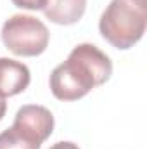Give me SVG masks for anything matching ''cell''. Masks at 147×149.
<instances>
[{
  "label": "cell",
  "mask_w": 147,
  "mask_h": 149,
  "mask_svg": "<svg viewBox=\"0 0 147 149\" xmlns=\"http://www.w3.org/2000/svg\"><path fill=\"white\" fill-rule=\"evenodd\" d=\"M112 74L111 59L95 45L80 43L50 74V90L59 101H78L104 85Z\"/></svg>",
  "instance_id": "1"
},
{
  "label": "cell",
  "mask_w": 147,
  "mask_h": 149,
  "mask_svg": "<svg viewBox=\"0 0 147 149\" xmlns=\"http://www.w3.org/2000/svg\"><path fill=\"white\" fill-rule=\"evenodd\" d=\"M147 0H111L101 16L99 30L119 50L132 49L146 33Z\"/></svg>",
  "instance_id": "2"
},
{
  "label": "cell",
  "mask_w": 147,
  "mask_h": 149,
  "mask_svg": "<svg viewBox=\"0 0 147 149\" xmlns=\"http://www.w3.org/2000/svg\"><path fill=\"white\" fill-rule=\"evenodd\" d=\"M0 37L12 54L21 57H35L45 52L50 33L40 19L26 14H16L3 23Z\"/></svg>",
  "instance_id": "3"
},
{
  "label": "cell",
  "mask_w": 147,
  "mask_h": 149,
  "mask_svg": "<svg viewBox=\"0 0 147 149\" xmlns=\"http://www.w3.org/2000/svg\"><path fill=\"white\" fill-rule=\"evenodd\" d=\"M12 128L30 141L42 144L54 132V116L43 106L26 104L16 113Z\"/></svg>",
  "instance_id": "4"
},
{
  "label": "cell",
  "mask_w": 147,
  "mask_h": 149,
  "mask_svg": "<svg viewBox=\"0 0 147 149\" xmlns=\"http://www.w3.org/2000/svg\"><path fill=\"white\" fill-rule=\"evenodd\" d=\"M31 74L26 64L9 59V57H0V95L2 97H10L24 92L30 85Z\"/></svg>",
  "instance_id": "5"
},
{
  "label": "cell",
  "mask_w": 147,
  "mask_h": 149,
  "mask_svg": "<svg viewBox=\"0 0 147 149\" xmlns=\"http://www.w3.org/2000/svg\"><path fill=\"white\" fill-rule=\"evenodd\" d=\"M87 9V0H49L43 14L55 24L69 26L78 23Z\"/></svg>",
  "instance_id": "6"
},
{
  "label": "cell",
  "mask_w": 147,
  "mask_h": 149,
  "mask_svg": "<svg viewBox=\"0 0 147 149\" xmlns=\"http://www.w3.org/2000/svg\"><path fill=\"white\" fill-rule=\"evenodd\" d=\"M42 144L30 141L28 137L16 132L12 127L0 134V149H40Z\"/></svg>",
  "instance_id": "7"
},
{
  "label": "cell",
  "mask_w": 147,
  "mask_h": 149,
  "mask_svg": "<svg viewBox=\"0 0 147 149\" xmlns=\"http://www.w3.org/2000/svg\"><path fill=\"white\" fill-rule=\"evenodd\" d=\"M49 0H12V3L19 9H28V10H43Z\"/></svg>",
  "instance_id": "8"
},
{
  "label": "cell",
  "mask_w": 147,
  "mask_h": 149,
  "mask_svg": "<svg viewBox=\"0 0 147 149\" xmlns=\"http://www.w3.org/2000/svg\"><path fill=\"white\" fill-rule=\"evenodd\" d=\"M49 149H80L74 142H68V141H61V142H55L54 146H50Z\"/></svg>",
  "instance_id": "9"
},
{
  "label": "cell",
  "mask_w": 147,
  "mask_h": 149,
  "mask_svg": "<svg viewBox=\"0 0 147 149\" xmlns=\"http://www.w3.org/2000/svg\"><path fill=\"white\" fill-rule=\"evenodd\" d=\"M5 111H7V102H5V99L0 95V120L5 116Z\"/></svg>",
  "instance_id": "10"
}]
</instances>
